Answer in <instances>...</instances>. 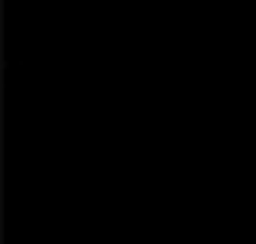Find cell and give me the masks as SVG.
I'll list each match as a JSON object with an SVG mask.
<instances>
[]
</instances>
